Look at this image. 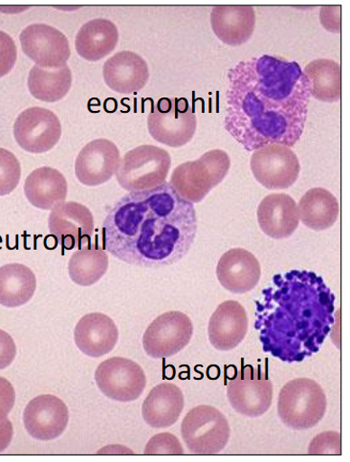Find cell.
Listing matches in <instances>:
<instances>
[{"instance_id": "d590c367", "label": "cell", "mask_w": 350, "mask_h": 462, "mask_svg": "<svg viewBox=\"0 0 350 462\" xmlns=\"http://www.w3.org/2000/svg\"><path fill=\"white\" fill-rule=\"evenodd\" d=\"M15 404V391L11 382L0 377V422L8 419Z\"/></svg>"}, {"instance_id": "52a82bcc", "label": "cell", "mask_w": 350, "mask_h": 462, "mask_svg": "<svg viewBox=\"0 0 350 462\" xmlns=\"http://www.w3.org/2000/svg\"><path fill=\"white\" fill-rule=\"evenodd\" d=\"M170 166L171 158L166 150L143 145L124 154L116 179L124 189L139 192L166 182Z\"/></svg>"}, {"instance_id": "836d02e7", "label": "cell", "mask_w": 350, "mask_h": 462, "mask_svg": "<svg viewBox=\"0 0 350 462\" xmlns=\"http://www.w3.org/2000/svg\"><path fill=\"white\" fill-rule=\"evenodd\" d=\"M341 435L327 432L317 436L310 443L309 455H341Z\"/></svg>"}, {"instance_id": "ffe728a7", "label": "cell", "mask_w": 350, "mask_h": 462, "mask_svg": "<svg viewBox=\"0 0 350 462\" xmlns=\"http://www.w3.org/2000/svg\"><path fill=\"white\" fill-rule=\"evenodd\" d=\"M248 325L247 312L240 302L226 300L217 307L210 319L209 340L220 352H229L245 339Z\"/></svg>"}, {"instance_id": "603a6c76", "label": "cell", "mask_w": 350, "mask_h": 462, "mask_svg": "<svg viewBox=\"0 0 350 462\" xmlns=\"http://www.w3.org/2000/svg\"><path fill=\"white\" fill-rule=\"evenodd\" d=\"M258 221L262 232L274 240L290 237L299 227L297 203L286 194L269 195L259 205Z\"/></svg>"}, {"instance_id": "e0dca14e", "label": "cell", "mask_w": 350, "mask_h": 462, "mask_svg": "<svg viewBox=\"0 0 350 462\" xmlns=\"http://www.w3.org/2000/svg\"><path fill=\"white\" fill-rule=\"evenodd\" d=\"M120 162V151L114 142L107 139L93 140L76 158V177L86 186H100L113 179Z\"/></svg>"}, {"instance_id": "7402d4cb", "label": "cell", "mask_w": 350, "mask_h": 462, "mask_svg": "<svg viewBox=\"0 0 350 462\" xmlns=\"http://www.w3.org/2000/svg\"><path fill=\"white\" fill-rule=\"evenodd\" d=\"M215 35L230 46L246 43L256 27V12L248 5H217L211 12Z\"/></svg>"}, {"instance_id": "9a60e30c", "label": "cell", "mask_w": 350, "mask_h": 462, "mask_svg": "<svg viewBox=\"0 0 350 462\" xmlns=\"http://www.w3.org/2000/svg\"><path fill=\"white\" fill-rule=\"evenodd\" d=\"M23 420L25 430L32 438L51 441L66 431L69 422V410L58 396L42 394L27 404Z\"/></svg>"}, {"instance_id": "484cf974", "label": "cell", "mask_w": 350, "mask_h": 462, "mask_svg": "<svg viewBox=\"0 0 350 462\" xmlns=\"http://www.w3.org/2000/svg\"><path fill=\"white\" fill-rule=\"evenodd\" d=\"M117 26L106 19L92 20L78 30L75 47L78 56L97 61L113 52L118 44Z\"/></svg>"}, {"instance_id": "2e32d148", "label": "cell", "mask_w": 350, "mask_h": 462, "mask_svg": "<svg viewBox=\"0 0 350 462\" xmlns=\"http://www.w3.org/2000/svg\"><path fill=\"white\" fill-rule=\"evenodd\" d=\"M49 227L63 249L78 250L90 243L94 232V217L83 204L63 202L52 210Z\"/></svg>"}, {"instance_id": "4fadbf2b", "label": "cell", "mask_w": 350, "mask_h": 462, "mask_svg": "<svg viewBox=\"0 0 350 462\" xmlns=\"http://www.w3.org/2000/svg\"><path fill=\"white\" fill-rule=\"evenodd\" d=\"M23 53L45 69L68 66L70 45L65 34L51 25L37 23L27 26L20 36Z\"/></svg>"}, {"instance_id": "83f0119b", "label": "cell", "mask_w": 350, "mask_h": 462, "mask_svg": "<svg viewBox=\"0 0 350 462\" xmlns=\"http://www.w3.org/2000/svg\"><path fill=\"white\" fill-rule=\"evenodd\" d=\"M37 290L36 275L28 266L9 263L0 267V305L20 308L33 298Z\"/></svg>"}, {"instance_id": "9c48e42d", "label": "cell", "mask_w": 350, "mask_h": 462, "mask_svg": "<svg viewBox=\"0 0 350 462\" xmlns=\"http://www.w3.org/2000/svg\"><path fill=\"white\" fill-rule=\"evenodd\" d=\"M227 397L233 409L242 416L262 417L272 405V382L263 374L261 366L243 365L229 382Z\"/></svg>"}, {"instance_id": "f1b7e54d", "label": "cell", "mask_w": 350, "mask_h": 462, "mask_svg": "<svg viewBox=\"0 0 350 462\" xmlns=\"http://www.w3.org/2000/svg\"><path fill=\"white\" fill-rule=\"evenodd\" d=\"M304 71L310 97L324 103H337L341 99L342 77L339 62L318 59L309 63Z\"/></svg>"}, {"instance_id": "7c38bea8", "label": "cell", "mask_w": 350, "mask_h": 462, "mask_svg": "<svg viewBox=\"0 0 350 462\" xmlns=\"http://www.w3.org/2000/svg\"><path fill=\"white\" fill-rule=\"evenodd\" d=\"M250 167L254 179L268 189H289L297 181L300 171L296 153L280 144L253 151Z\"/></svg>"}, {"instance_id": "4dcf8cb0", "label": "cell", "mask_w": 350, "mask_h": 462, "mask_svg": "<svg viewBox=\"0 0 350 462\" xmlns=\"http://www.w3.org/2000/svg\"><path fill=\"white\" fill-rule=\"evenodd\" d=\"M108 269L106 253L94 246L76 251L69 263L70 279L78 285L91 286L99 282Z\"/></svg>"}, {"instance_id": "ac0fdd59", "label": "cell", "mask_w": 350, "mask_h": 462, "mask_svg": "<svg viewBox=\"0 0 350 462\" xmlns=\"http://www.w3.org/2000/svg\"><path fill=\"white\" fill-rule=\"evenodd\" d=\"M216 276L226 291L234 294H245L258 285L262 267L251 252L234 248L222 254L216 266Z\"/></svg>"}, {"instance_id": "30bf717a", "label": "cell", "mask_w": 350, "mask_h": 462, "mask_svg": "<svg viewBox=\"0 0 350 462\" xmlns=\"http://www.w3.org/2000/svg\"><path fill=\"white\" fill-rule=\"evenodd\" d=\"M194 325L181 311H169L158 316L143 337V347L154 359L177 356L192 340Z\"/></svg>"}, {"instance_id": "277c9868", "label": "cell", "mask_w": 350, "mask_h": 462, "mask_svg": "<svg viewBox=\"0 0 350 462\" xmlns=\"http://www.w3.org/2000/svg\"><path fill=\"white\" fill-rule=\"evenodd\" d=\"M230 168L228 153L222 150H212L195 162L175 168L170 184L185 200L193 204L199 203L225 180Z\"/></svg>"}, {"instance_id": "1f68e13d", "label": "cell", "mask_w": 350, "mask_h": 462, "mask_svg": "<svg viewBox=\"0 0 350 462\" xmlns=\"http://www.w3.org/2000/svg\"><path fill=\"white\" fill-rule=\"evenodd\" d=\"M22 178V168L13 152L0 148V197L10 195L18 187Z\"/></svg>"}, {"instance_id": "5bb4252c", "label": "cell", "mask_w": 350, "mask_h": 462, "mask_svg": "<svg viewBox=\"0 0 350 462\" xmlns=\"http://www.w3.org/2000/svg\"><path fill=\"white\" fill-rule=\"evenodd\" d=\"M14 135L19 146L31 153L52 150L60 139L61 125L51 110L40 106L23 111L14 125Z\"/></svg>"}, {"instance_id": "3957f363", "label": "cell", "mask_w": 350, "mask_h": 462, "mask_svg": "<svg viewBox=\"0 0 350 462\" xmlns=\"http://www.w3.org/2000/svg\"><path fill=\"white\" fill-rule=\"evenodd\" d=\"M256 301V325L265 353L301 362L319 352L334 324L332 293L323 278L307 270L273 277Z\"/></svg>"}, {"instance_id": "44dd1931", "label": "cell", "mask_w": 350, "mask_h": 462, "mask_svg": "<svg viewBox=\"0 0 350 462\" xmlns=\"http://www.w3.org/2000/svg\"><path fill=\"white\" fill-rule=\"evenodd\" d=\"M105 83L120 94H134L144 88L149 81L147 61L132 51H122L109 58L104 65Z\"/></svg>"}, {"instance_id": "d4e9b609", "label": "cell", "mask_w": 350, "mask_h": 462, "mask_svg": "<svg viewBox=\"0 0 350 462\" xmlns=\"http://www.w3.org/2000/svg\"><path fill=\"white\" fill-rule=\"evenodd\" d=\"M24 194L36 208L53 210L56 206L66 201L69 185L60 171L51 167H41L28 175L24 183Z\"/></svg>"}, {"instance_id": "d6986e66", "label": "cell", "mask_w": 350, "mask_h": 462, "mask_svg": "<svg viewBox=\"0 0 350 462\" xmlns=\"http://www.w3.org/2000/svg\"><path fill=\"white\" fill-rule=\"evenodd\" d=\"M119 339L116 324L109 316L94 312L85 315L74 330L76 346L87 356L99 358L113 352Z\"/></svg>"}, {"instance_id": "f546056e", "label": "cell", "mask_w": 350, "mask_h": 462, "mask_svg": "<svg viewBox=\"0 0 350 462\" xmlns=\"http://www.w3.org/2000/svg\"><path fill=\"white\" fill-rule=\"evenodd\" d=\"M72 87V72L69 66L45 69L35 66L28 77V88L33 97L46 103L65 98Z\"/></svg>"}, {"instance_id": "6da1fadb", "label": "cell", "mask_w": 350, "mask_h": 462, "mask_svg": "<svg viewBox=\"0 0 350 462\" xmlns=\"http://www.w3.org/2000/svg\"><path fill=\"white\" fill-rule=\"evenodd\" d=\"M310 98L297 61L262 55L237 62L228 72L226 130L247 152L292 148L304 134Z\"/></svg>"}, {"instance_id": "4316f807", "label": "cell", "mask_w": 350, "mask_h": 462, "mask_svg": "<svg viewBox=\"0 0 350 462\" xmlns=\"http://www.w3.org/2000/svg\"><path fill=\"white\" fill-rule=\"evenodd\" d=\"M298 212L304 225L314 230L323 231L336 225L339 217V202L329 190L313 188L299 200Z\"/></svg>"}, {"instance_id": "74e56055", "label": "cell", "mask_w": 350, "mask_h": 462, "mask_svg": "<svg viewBox=\"0 0 350 462\" xmlns=\"http://www.w3.org/2000/svg\"><path fill=\"white\" fill-rule=\"evenodd\" d=\"M14 438V427L12 422L6 419L0 422V453L5 452L10 446Z\"/></svg>"}, {"instance_id": "8d00e7d4", "label": "cell", "mask_w": 350, "mask_h": 462, "mask_svg": "<svg viewBox=\"0 0 350 462\" xmlns=\"http://www.w3.org/2000/svg\"><path fill=\"white\" fill-rule=\"evenodd\" d=\"M17 346L6 331L0 329V371L5 370L17 356Z\"/></svg>"}, {"instance_id": "e575fe53", "label": "cell", "mask_w": 350, "mask_h": 462, "mask_svg": "<svg viewBox=\"0 0 350 462\" xmlns=\"http://www.w3.org/2000/svg\"><path fill=\"white\" fill-rule=\"evenodd\" d=\"M17 58L18 51L14 41L5 32L0 30V78L10 73Z\"/></svg>"}, {"instance_id": "cb8c5ba5", "label": "cell", "mask_w": 350, "mask_h": 462, "mask_svg": "<svg viewBox=\"0 0 350 462\" xmlns=\"http://www.w3.org/2000/svg\"><path fill=\"white\" fill-rule=\"evenodd\" d=\"M185 406L180 387L162 383L154 387L142 405V417L155 429L169 428L180 420Z\"/></svg>"}, {"instance_id": "8fae6325", "label": "cell", "mask_w": 350, "mask_h": 462, "mask_svg": "<svg viewBox=\"0 0 350 462\" xmlns=\"http://www.w3.org/2000/svg\"><path fill=\"white\" fill-rule=\"evenodd\" d=\"M95 381L104 395L118 402H132L144 393L147 377L144 370L134 361L113 357L102 362Z\"/></svg>"}, {"instance_id": "7a4b0ae2", "label": "cell", "mask_w": 350, "mask_h": 462, "mask_svg": "<svg viewBox=\"0 0 350 462\" xmlns=\"http://www.w3.org/2000/svg\"><path fill=\"white\" fill-rule=\"evenodd\" d=\"M197 232L194 204L164 182L120 199L105 218L103 243L123 263L158 268L182 260Z\"/></svg>"}, {"instance_id": "8992f818", "label": "cell", "mask_w": 350, "mask_h": 462, "mask_svg": "<svg viewBox=\"0 0 350 462\" xmlns=\"http://www.w3.org/2000/svg\"><path fill=\"white\" fill-rule=\"evenodd\" d=\"M195 109L186 98L159 99L148 117V129L158 143L170 148L188 144L196 134Z\"/></svg>"}, {"instance_id": "d6a6232c", "label": "cell", "mask_w": 350, "mask_h": 462, "mask_svg": "<svg viewBox=\"0 0 350 462\" xmlns=\"http://www.w3.org/2000/svg\"><path fill=\"white\" fill-rule=\"evenodd\" d=\"M145 455H183L184 450L179 439L171 434H159L148 442Z\"/></svg>"}, {"instance_id": "ba28073f", "label": "cell", "mask_w": 350, "mask_h": 462, "mask_svg": "<svg viewBox=\"0 0 350 462\" xmlns=\"http://www.w3.org/2000/svg\"><path fill=\"white\" fill-rule=\"evenodd\" d=\"M181 436L190 453L215 455L226 448L231 429L219 410L201 405L187 413L181 424Z\"/></svg>"}, {"instance_id": "5b68a950", "label": "cell", "mask_w": 350, "mask_h": 462, "mask_svg": "<svg viewBox=\"0 0 350 462\" xmlns=\"http://www.w3.org/2000/svg\"><path fill=\"white\" fill-rule=\"evenodd\" d=\"M327 407L324 390L309 378L290 381L279 394V417L285 426L294 430H307L319 424Z\"/></svg>"}]
</instances>
